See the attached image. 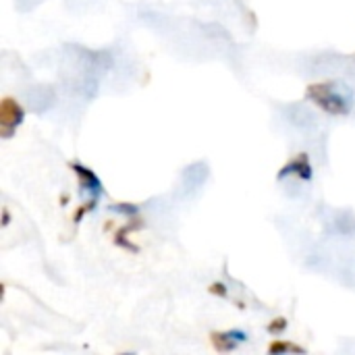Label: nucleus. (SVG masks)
I'll use <instances>...</instances> for the list:
<instances>
[{
	"label": "nucleus",
	"instance_id": "obj_1",
	"mask_svg": "<svg viewBox=\"0 0 355 355\" xmlns=\"http://www.w3.org/2000/svg\"><path fill=\"white\" fill-rule=\"evenodd\" d=\"M310 96L314 98V102H318L329 112L339 114V112H347L352 108L349 96L343 89H337V85H333V83H322V85L310 87Z\"/></svg>",
	"mask_w": 355,
	"mask_h": 355
}]
</instances>
